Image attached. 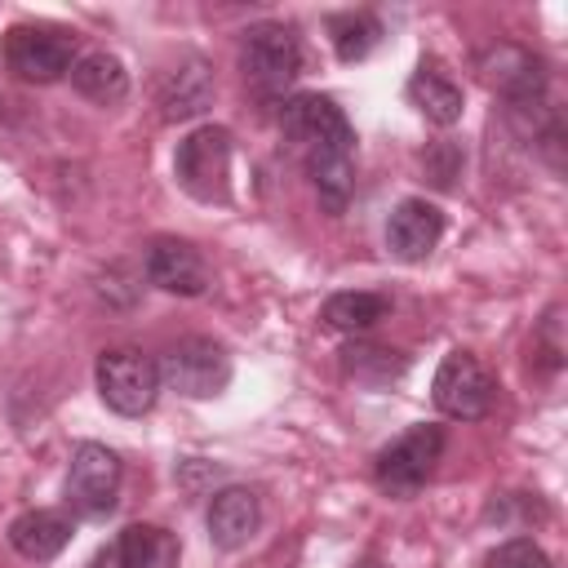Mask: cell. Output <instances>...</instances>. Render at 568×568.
<instances>
[{"label": "cell", "mask_w": 568, "mask_h": 568, "mask_svg": "<svg viewBox=\"0 0 568 568\" xmlns=\"http://www.w3.org/2000/svg\"><path fill=\"white\" fill-rule=\"evenodd\" d=\"M280 129L297 146L320 204L328 213H342L355 191V129L346 111L324 93H297L284 102Z\"/></svg>", "instance_id": "6da1fadb"}, {"label": "cell", "mask_w": 568, "mask_h": 568, "mask_svg": "<svg viewBox=\"0 0 568 568\" xmlns=\"http://www.w3.org/2000/svg\"><path fill=\"white\" fill-rule=\"evenodd\" d=\"M444 457V426L417 422L373 457V484L386 497H417Z\"/></svg>", "instance_id": "7a4b0ae2"}, {"label": "cell", "mask_w": 568, "mask_h": 568, "mask_svg": "<svg viewBox=\"0 0 568 568\" xmlns=\"http://www.w3.org/2000/svg\"><path fill=\"white\" fill-rule=\"evenodd\" d=\"M173 178L191 200L226 204L231 200V129L222 124L191 129L173 151Z\"/></svg>", "instance_id": "3957f363"}, {"label": "cell", "mask_w": 568, "mask_h": 568, "mask_svg": "<svg viewBox=\"0 0 568 568\" xmlns=\"http://www.w3.org/2000/svg\"><path fill=\"white\" fill-rule=\"evenodd\" d=\"M240 71L262 93L275 98L302 75V40L288 22H257L240 40Z\"/></svg>", "instance_id": "277c9868"}, {"label": "cell", "mask_w": 568, "mask_h": 568, "mask_svg": "<svg viewBox=\"0 0 568 568\" xmlns=\"http://www.w3.org/2000/svg\"><path fill=\"white\" fill-rule=\"evenodd\" d=\"M93 382H98L102 404L120 417H142L160 399V364L138 346L102 351L98 368H93Z\"/></svg>", "instance_id": "5b68a950"}, {"label": "cell", "mask_w": 568, "mask_h": 568, "mask_svg": "<svg viewBox=\"0 0 568 568\" xmlns=\"http://www.w3.org/2000/svg\"><path fill=\"white\" fill-rule=\"evenodd\" d=\"M4 67L27 84H53L75 67V36L62 27H9L4 36Z\"/></svg>", "instance_id": "8992f818"}, {"label": "cell", "mask_w": 568, "mask_h": 568, "mask_svg": "<svg viewBox=\"0 0 568 568\" xmlns=\"http://www.w3.org/2000/svg\"><path fill=\"white\" fill-rule=\"evenodd\" d=\"M160 382H169L186 399H213L231 382V355L213 337H182L160 359Z\"/></svg>", "instance_id": "52a82bcc"}, {"label": "cell", "mask_w": 568, "mask_h": 568, "mask_svg": "<svg viewBox=\"0 0 568 568\" xmlns=\"http://www.w3.org/2000/svg\"><path fill=\"white\" fill-rule=\"evenodd\" d=\"M120 479H124L120 457L106 444L84 439V444H75L71 466H67V506L84 519H102L120 501Z\"/></svg>", "instance_id": "ba28073f"}, {"label": "cell", "mask_w": 568, "mask_h": 568, "mask_svg": "<svg viewBox=\"0 0 568 568\" xmlns=\"http://www.w3.org/2000/svg\"><path fill=\"white\" fill-rule=\"evenodd\" d=\"M493 395H497V386H493L488 368L470 351H448L439 359L435 382H430V399H435V408L444 417H453V422H479V417H488Z\"/></svg>", "instance_id": "9c48e42d"}, {"label": "cell", "mask_w": 568, "mask_h": 568, "mask_svg": "<svg viewBox=\"0 0 568 568\" xmlns=\"http://www.w3.org/2000/svg\"><path fill=\"white\" fill-rule=\"evenodd\" d=\"M479 75H484V84H488L493 93H501L515 111L541 106V98H546V71H541V62H537L528 49H519V44H497V49H488V53L479 58Z\"/></svg>", "instance_id": "30bf717a"}, {"label": "cell", "mask_w": 568, "mask_h": 568, "mask_svg": "<svg viewBox=\"0 0 568 568\" xmlns=\"http://www.w3.org/2000/svg\"><path fill=\"white\" fill-rule=\"evenodd\" d=\"M146 280L178 297H200L209 288V262L191 240L160 235L146 244Z\"/></svg>", "instance_id": "8fae6325"}, {"label": "cell", "mask_w": 568, "mask_h": 568, "mask_svg": "<svg viewBox=\"0 0 568 568\" xmlns=\"http://www.w3.org/2000/svg\"><path fill=\"white\" fill-rule=\"evenodd\" d=\"M178 537L160 524H129L115 541H106L89 568H178Z\"/></svg>", "instance_id": "7c38bea8"}, {"label": "cell", "mask_w": 568, "mask_h": 568, "mask_svg": "<svg viewBox=\"0 0 568 568\" xmlns=\"http://www.w3.org/2000/svg\"><path fill=\"white\" fill-rule=\"evenodd\" d=\"M439 235H444V213H439V204H430L422 195L399 200L386 217V248L399 262H426L430 248L439 244Z\"/></svg>", "instance_id": "4fadbf2b"}, {"label": "cell", "mask_w": 568, "mask_h": 568, "mask_svg": "<svg viewBox=\"0 0 568 568\" xmlns=\"http://www.w3.org/2000/svg\"><path fill=\"white\" fill-rule=\"evenodd\" d=\"M257 524H262V501H257L253 488L226 484V488H217V493L209 497L204 528H209V541H213L217 550H240V546H248L253 532H257Z\"/></svg>", "instance_id": "5bb4252c"}, {"label": "cell", "mask_w": 568, "mask_h": 568, "mask_svg": "<svg viewBox=\"0 0 568 568\" xmlns=\"http://www.w3.org/2000/svg\"><path fill=\"white\" fill-rule=\"evenodd\" d=\"M71 532H75L71 515L67 510H49V506H36V510H22V515L9 519V546L31 564L58 559L67 550Z\"/></svg>", "instance_id": "9a60e30c"}, {"label": "cell", "mask_w": 568, "mask_h": 568, "mask_svg": "<svg viewBox=\"0 0 568 568\" xmlns=\"http://www.w3.org/2000/svg\"><path fill=\"white\" fill-rule=\"evenodd\" d=\"M213 71L200 62V58H186L182 67H173L164 80H160V106H164V120H191L200 115L209 102H213Z\"/></svg>", "instance_id": "2e32d148"}, {"label": "cell", "mask_w": 568, "mask_h": 568, "mask_svg": "<svg viewBox=\"0 0 568 568\" xmlns=\"http://www.w3.org/2000/svg\"><path fill=\"white\" fill-rule=\"evenodd\" d=\"M408 102H413L430 124H439V129H448V124L462 120V89L453 84V75H448L435 58L413 71V80H408Z\"/></svg>", "instance_id": "e0dca14e"}, {"label": "cell", "mask_w": 568, "mask_h": 568, "mask_svg": "<svg viewBox=\"0 0 568 568\" xmlns=\"http://www.w3.org/2000/svg\"><path fill=\"white\" fill-rule=\"evenodd\" d=\"M71 89H75L80 98L98 102V106H115V102L129 98V71H124V62H120L115 53L98 49V53L75 58V67H71Z\"/></svg>", "instance_id": "ac0fdd59"}, {"label": "cell", "mask_w": 568, "mask_h": 568, "mask_svg": "<svg viewBox=\"0 0 568 568\" xmlns=\"http://www.w3.org/2000/svg\"><path fill=\"white\" fill-rule=\"evenodd\" d=\"M342 368H346V377L359 382V386H390V382L404 377L408 355H399V351H390V346H373V342H351V346L342 351Z\"/></svg>", "instance_id": "d6986e66"}, {"label": "cell", "mask_w": 568, "mask_h": 568, "mask_svg": "<svg viewBox=\"0 0 568 568\" xmlns=\"http://www.w3.org/2000/svg\"><path fill=\"white\" fill-rule=\"evenodd\" d=\"M386 297L382 293H364V288H346V293H333L324 306H320V320L337 333H368L382 315H386Z\"/></svg>", "instance_id": "ffe728a7"}, {"label": "cell", "mask_w": 568, "mask_h": 568, "mask_svg": "<svg viewBox=\"0 0 568 568\" xmlns=\"http://www.w3.org/2000/svg\"><path fill=\"white\" fill-rule=\"evenodd\" d=\"M328 40H333V53L342 62H364L382 44V22L364 9H346V13L328 18Z\"/></svg>", "instance_id": "44dd1931"}, {"label": "cell", "mask_w": 568, "mask_h": 568, "mask_svg": "<svg viewBox=\"0 0 568 568\" xmlns=\"http://www.w3.org/2000/svg\"><path fill=\"white\" fill-rule=\"evenodd\" d=\"M484 568H555L532 537H506L484 555Z\"/></svg>", "instance_id": "7402d4cb"}]
</instances>
